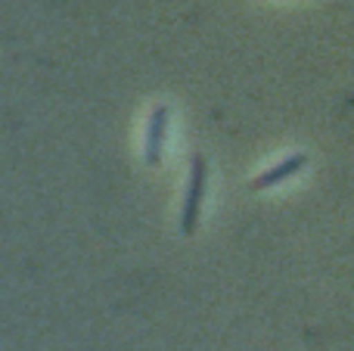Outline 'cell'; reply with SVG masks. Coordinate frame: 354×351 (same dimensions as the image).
Returning a JSON list of instances; mask_svg holds the SVG:
<instances>
[{
    "label": "cell",
    "instance_id": "1",
    "mask_svg": "<svg viewBox=\"0 0 354 351\" xmlns=\"http://www.w3.org/2000/svg\"><path fill=\"white\" fill-rule=\"evenodd\" d=\"M202 193H205V159H202V155H196V159H193V174H189L187 205H183V234H193V230H196Z\"/></svg>",
    "mask_w": 354,
    "mask_h": 351
},
{
    "label": "cell",
    "instance_id": "2",
    "mask_svg": "<svg viewBox=\"0 0 354 351\" xmlns=\"http://www.w3.org/2000/svg\"><path fill=\"white\" fill-rule=\"evenodd\" d=\"M165 124H168V109H159L149 115V131H147V162L149 165H159L162 159V140H165Z\"/></svg>",
    "mask_w": 354,
    "mask_h": 351
},
{
    "label": "cell",
    "instance_id": "3",
    "mask_svg": "<svg viewBox=\"0 0 354 351\" xmlns=\"http://www.w3.org/2000/svg\"><path fill=\"white\" fill-rule=\"evenodd\" d=\"M305 165V155H292V159H286L283 165H277V168H270L268 174H261V178L255 180V190H264V187H274V184H280V180H286L289 174H295L299 168Z\"/></svg>",
    "mask_w": 354,
    "mask_h": 351
}]
</instances>
